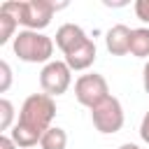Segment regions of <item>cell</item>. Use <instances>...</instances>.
<instances>
[{
  "label": "cell",
  "mask_w": 149,
  "mask_h": 149,
  "mask_svg": "<svg viewBox=\"0 0 149 149\" xmlns=\"http://www.w3.org/2000/svg\"><path fill=\"white\" fill-rule=\"evenodd\" d=\"M0 77H2V81H0V93H5V91H9V86H12V68H9L7 61H0Z\"/></svg>",
  "instance_id": "obj_14"
},
{
  "label": "cell",
  "mask_w": 149,
  "mask_h": 149,
  "mask_svg": "<svg viewBox=\"0 0 149 149\" xmlns=\"http://www.w3.org/2000/svg\"><path fill=\"white\" fill-rule=\"evenodd\" d=\"M91 121H93V128L102 135H114L123 128V107H121V100L109 95L107 100H102L98 107L91 109Z\"/></svg>",
  "instance_id": "obj_5"
},
{
  "label": "cell",
  "mask_w": 149,
  "mask_h": 149,
  "mask_svg": "<svg viewBox=\"0 0 149 149\" xmlns=\"http://www.w3.org/2000/svg\"><path fill=\"white\" fill-rule=\"evenodd\" d=\"M0 12L14 16L23 30H37L42 33L56 12V5L51 0H19V2H2Z\"/></svg>",
  "instance_id": "obj_2"
},
{
  "label": "cell",
  "mask_w": 149,
  "mask_h": 149,
  "mask_svg": "<svg viewBox=\"0 0 149 149\" xmlns=\"http://www.w3.org/2000/svg\"><path fill=\"white\" fill-rule=\"evenodd\" d=\"M56 116V100L47 93H30L19 112L14 128L7 133L19 149H33L40 144L42 135L51 128Z\"/></svg>",
  "instance_id": "obj_1"
},
{
  "label": "cell",
  "mask_w": 149,
  "mask_h": 149,
  "mask_svg": "<svg viewBox=\"0 0 149 149\" xmlns=\"http://www.w3.org/2000/svg\"><path fill=\"white\" fill-rule=\"evenodd\" d=\"M65 147H68V133L61 126H51L40 140V149H65Z\"/></svg>",
  "instance_id": "obj_11"
},
{
  "label": "cell",
  "mask_w": 149,
  "mask_h": 149,
  "mask_svg": "<svg viewBox=\"0 0 149 149\" xmlns=\"http://www.w3.org/2000/svg\"><path fill=\"white\" fill-rule=\"evenodd\" d=\"M142 86H144V91H147V95H149V61H147L144 68H142Z\"/></svg>",
  "instance_id": "obj_18"
},
{
  "label": "cell",
  "mask_w": 149,
  "mask_h": 149,
  "mask_svg": "<svg viewBox=\"0 0 149 149\" xmlns=\"http://www.w3.org/2000/svg\"><path fill=\"white\" fill-rule=\"evenodd\" d=\"M130 54L135 58H149V28L147 26L133 28V35H130Z\"/></svg>",
  "instance_id": "obj_10"
},
{
  "label": "cell",
  "mask_w": 149,
  "mask_h": 149,
  "mask_svg": "<svg viewBox=\"0 0 149 149\" xmlns=\"http://www.w3.org/2000/svg\"><path fill=\"white\" fill-rule=\"evenodd\" d=\"M88 40H91V37L86 35V30H84L81 26H77V23H63V26H58L56 37H54V42H56V47L61 49L63 56L77 51V49L84 47Z\"/></svg>",
  "instance_id": "obj_7"
},
{
  "label": "cell",
  "mask_w": 149,
  "mask_h": 149,
  "mask_svg": "<svg viewBox=\"0 0 149 149\" xmlns=\"http://www.w3.org/2000/svg\"><path fill=\"white\" fill-rule=\"evenodd\" d=\"M14 105L9 98H0V130H12L14 128Z\"/></svg>",
  "instance_id": "obj_13"
},
{
  "label": "cell",
  "mask_w": 149,
  "mask_h": 149,
  "mask_svg": "<svg viewBox=\"0 0 149 149\" xmlns=\"http://www.w3.org/2000/svg\"><path fill=\"white\" fill-rule=\"evenodd\" d=\"M74 98L79 105L93 109L98 107L102 100L109 98V84L102 74L98 72H88V74H79L74 81Z\"/></svg>",
  "instance_id": "obj_4"
},
{
  "label": "cell",
  "mask_w": 149,
  "mask_h": 149,
  "mask_svg": "<svg viewBox=\"0 0 149 149\" xmlns=\"http://www.w3.org/2000/svg\"><path fill=\"white\" fill-rule=\"evenodd\" d=\"M116 149H142L140 144H135V142H123V144H119Z\"/></svg>",
  "instance_id": "obj_19"
},
{
  "label": "cell",
  "mask_w": 149,
  "mask_h": 149,
  "mask_svg": "<svg viewBox=\"0 0 149 149\" xmlns=\"http://www.w3.org/2000/svg\"><path fill=\"white\" fill-rule=\"evenodd\" d=\"M140 137L144 144H149V112H144V116L140 121Z\"/></svg>",
  "instance_id": "obj_16"
},
{
  "label": "cell",
  "mask_w": 149,
  "mask_h": 149,
  "mask_svg": "<svg viewBox=\"0 0 149 149\" xmlns=\"http://www.w3.org/2000/svg\"><path fill=\"white\" fill-rule=\"evenodd\" d=\"M133 9H135V16H137L142 23L149 26V0H137V2L133 5Z\"/></svg>",
  "instance_id": "obj_15"
},
{
  "label": "cell",
  "mask_w": 149,
  "mask_h": 149,
  "mask_svg": "<svg viewBox=\"0 0 149 149\" xmlns=\"http://www.w3.org/2000/svg\"><path fill=\"white\" fill-rule=\"evenodd\" d=\"M16 28H19V21L14 16L0 12V47H5L7 42H14L16 33H19Z\"/></svg>",
  "instance_id": "obj_12"
},
{
  "label": "cell",
  "mask_w": 149,
  "mask_h": 149,
  "mask_svg": "<svg viewBox=\"0 0 149 149\" xmlns=\"http://www.w3.org/2000/svg\"><path fill=\"white\" fill-rule=\"evenodd\" d=\"M54 49H56V42L44 35V33H37V30H19L14 42H12V51L19 61L23 63H42L47 65L49 61H54Z\"/></svg>",
  "instance_id": "obj_3"
},
{
  "label": "cell",
  "mask_w": 149,
  "mask_h": 149,
  "mask_svg": "<svg viewBox=\"0 0 149 149\" xmlns=\"http://www.w3.org/2000/svg\"><path fill=\"white\" fill-rule=\"evenodd\" d=\"M130 35L133 28H128L126 23H116L105 33V47L112 56H126L130 54Z\"/></svg>",
  "instance_id": "obj_8"
},
{
  "label": "cell",
  "mask_w": 149,
  "mask_h": 149,
  "mask_svg": "<svg viewBox=\"0 0 149 149\" xmlns=\"http://www.w3.org/2000/svg\"><path fill=\"white\" fill-rule=\"evenodd\" d=\"M70 84H72V70L65 61H49L47 65H42V70H40L42 93L58 98L70 88Z\"/></svg>",
  "instance_id": "obj_6"
},
{
  "label": "cell",
  "mask_w": 149,
  "mask_h": 149,
  "mask_svg": "<svg viewBox=\"0 0 149 149\" xmlns=\"http://www.w3.org/2000/svg\"><path fill=\"white\" fill-rule=\"evenodd\" d=\"M0 149H19L16 144H14V140L5 133V135H0Z\"/></svg>",
  "instance_id": "obj_17"
},
{
  "label": "cell",
  "mask_w": 149,
  "mask_h": 149,
  "mask_svg": "<svg viewBox=\"0 0 149 149\" xmlns=\"http://www.w3.org/2000/svg\"><path fill=\"white\" fill-rule=\"evenodd\" d=\"M95 56H98V49H95V42L88 40L84 47H79L77 51L63 56V61L70 65L72 72H81V70H88L93 63H95Z\"/></svg>",
  "instance_id": "obj_9"
}]
</instances>
